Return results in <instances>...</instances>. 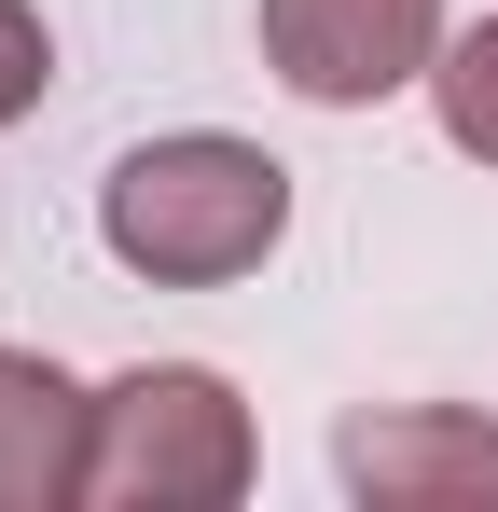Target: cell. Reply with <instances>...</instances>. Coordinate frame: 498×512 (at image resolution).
<instances>
[{
  "label": "cell",
  "mask_w": 498,
  "mask_h": 512,
  "mask_svg": "<svg viewBox=\"0 0 498 512\" xmlns=\"http://www.w3.org/2000/svg\"><path fill=\"white\" fill-rule=\"evenodd\" d=\"M429 97H443V139H457L471 167H498V28L443 42V56H429Z\"/></svg>",
  "instance_id": "obj_6"
},
{
  "label": "cell",
  "mask_w": 498,
  "mask_h": 512,
  "mask_svg": "<svg viewBox=\"0 0 498 512\" xmlns=\"http://www.w3.org/2000/svg\"><path fill=\"white\" fill-rule=\"evenodd\" d=\"M83 443H97V402H83L56 360L0 346V512H56V499H83Z\"/></svg>",
  "instance_id": "obj_5"
},
{
  "label": "cell",
  "mask_w": 498,
  "mask_h": 512,
  "mask_svg": "<svg viewBox=\"0 0 498 512\" xmlns=\"http://www.w3.org/2000/svg\"><path fill=\"white\" fill-rule=\"evenodd\" d=\"M83 499H111V512H222V499H249V402L222 374H194V360H139L125 388H97Z\"/></svg>",
  "instance_id": "obj_2"
},
{
  "label": "cell",
  "mask_w": 498,
  "mask_h": 512,
  "mask_svg": "<svg viewBox=\"0 0 498 512\" xmlns=\"http://www.w3.org/2000/svg\"><path fill=\"white\" fill-rule=\"evenodd\" d=\"M332 471L374 512H498V416H457V402L346 416L332 429Z\"/></svg>",
  "instance_id": "obj_4"
},
{
  "label": "cell",
  "mask_w": 498,
  "mask_h": 512,
  "mask_svg": "<svg viewBox=\"0 0 498 512\" xmlns=\"http://www.w3.org/2000/svg\"><path fill=\"white\" fill-rule=\"evenodd\" d=\"M42 84H56V42H42V14H28V0H0V125H14V111H42Z\"/></svg>",
  "instance_id": "obj_7"
},
{
  "label": "cell",
  "mask_w": 498,
  "mask_h": 512,
  "mask_svg": "<svg viewBox=\"0 0 498 512\" xmlns=\"http://www.w3.org/2000/svg\"><path fill=\"white\" fill-rule=\"evenodd\" d=\"M263 56H277L291 97L360 111V97H388V84H429L443 0H263Z\"/></svg>",
  "instance_id": "obj_3"
},
{
  "label": "cell",
  "mask_w": 498,
  "mask_h": 512,
  "mask_svg": "<svg viewBox=\"0 0 498 512\" xmlns=\"http://www.w3.org/2000/svg\"><path fill=\"white\" fill-rule=\"evenodd\" d=\"M97 236L111 263H139L153 291H222L249 263L291 236V167L277 153H249V139H139L111 194H97Z\"/></svg>",
  "instance_id": "obj_1"
}]
</instances>
